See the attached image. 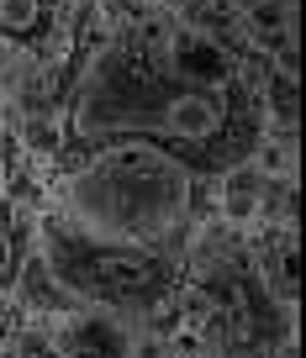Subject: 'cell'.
I'll use <instances>...</instances> for the list:
<instances>
[{"label":"cell","mask_w":306,"mask_h":358,"mask_svg":"<svg viewBox=\"0 0 306 358\" xmlns=\"http://www.w3.org/2000/svg\"><path fill=\"white\" fill-rule=\"evenodd\" d=\"M211 179L148 137H64L48 164V201L101 237L185 253Z\"/></svg>","instance_id":"7a4b0ae2"},{"label":"cell","mask_w":306,"mask_h":358,"mask_svg":"<svg viewBox=\"0 0 306 358\" xmlns=\"http://www.w3.org/2000/svg\"><path fill=\"white\" fill-rule=\"evenodd\" d=\"M11 353L22 358H143V322L106 306H69V311L22 322L16 316Z\"/></svg>","instance_id":"5b68a950"},{"label":"cell","mask_w":306,"mask_h":358,"mask_svg":"<svg viewBox=\"0 0 306 358\" xmlns=\"http://www.w3.org/2000/svg\"><path fill=\"white\" fill-rule=\"evenodd\" d=\"M295 16H301V0H238V27H243V37H249V48L264 64L301 74Z\"/></svg>","instance_id":"8992f818"},{"label":"cell","mask_w":306,"mask_h":358,"mask_svg":"<svg viewBox=\"0 0 306 358\" xmlns=\"http://www.w3.org/2000/svg\"><path fill=\"white\" fill-rule=\"evenodd\" d=\"M106 27L101 0H0V106L32 164H53L64 111L95 58Z\"/></svg>","instance_id":"3957f363"},{"label":"cell","mask_w":306,"mask_h":358,"mask_svg":"<svg viewBox=\"0 0 306 358\" xmlns=\"http://www.w3.org/2000/svg\"><path fill=\"white\" fill-rule=\"evenodd\" d=\"M0 190H6V158H0Z\"/></svg>","instance_id":"9c48e42d"},{"label":"cell","mask_w":306,"mask_h":358,"mask_svg":"<svg viewBox=\"0 0 306 358\" xmlns=\"http://www.w3.org/2000/svg\"><path fill=\"white\" fill-rule=\"evenodd\" d=\"M32 248L48 264L58 285L85 306H106L122 316H148L169 306L174 285H180V253L164 248H137L122 237H101L90 227H80L74 216H64L53 201L37 206L32 222Z\"/></svg>","instance_id":"277c9868"},{"label":"cell","mask_w":306,"mask_h":358,"mask_svg":"<svg viewBox=\"0 0 306 358\" xmlns=\"http://www.w3.org/2000/svg\"><path fill=\"white\" fill-rule=\"evenodd\" d=\"M11 343H16V311L0 306V358H11Z\"/></svg>","instance_id":"ba28073f"},{"label":"cell","mask_w":306,"mask_h":358,"mask_svg":"<svg viewBox=\"0 0 306 358\" xmlns=\"http://www.w3.org/2000/svg\"><path fill=\"white\" fill-rule=\"evenodd\" d=\"M264 132L259 90L185 85L132 32L101 37L64 111V137H148L201 179L253 158Z\"/></svg>","instance_id":"6da1fadb"},{"label":"cell","mask_w":306,"mask_h":358,"mask_svg":"<svg viewBox=\"0 0 306 358\" xmlns=\"http://www.w3.org/2000/svg\"><path fill=\"white\" fill-rule=\"evenodd\" d=\"M32 222H37L32 206H22L16 195L0 190V306L11 301L16 274H22L27 253H32Z\"/></svg>","instance_id":"52a82bcc"}]
</instances>
